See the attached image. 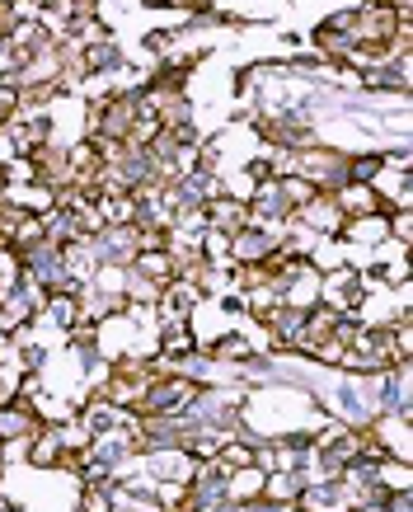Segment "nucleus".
I'll return each instance as SVG.
<instances>
[{
    "mask_svg": "<svg viewBox=\"0 0 413 512\" xmlns=\"http://www.w3.org/2000/svg\"><path fill=\"white\" fill-rule=\"evenodd\" d=\"M127 414H132V409H118L113 400L94 395V400L80 409V423H85V433H90V437H99V433H113V428H123Z\"/></svg>",
    "mask_w": 413,
    "mask_h": 512,
    "instance_id": "obj_6",
    "label": "nucleus"
},
{
    "mask_svg": "<svg viewBox=\"0 0 413 512\" xmlns=\"http://www.w3.org/2000/svg\"><path fill=\"white\" fill-rule=\"evenodd\" d=\"M202 353L216 357V362H226V367H240V362H245V357L254 353V348H249L245 334H221V339H216L212 348H202Z\"/></svg>",
    "mask_w": 413,
    "mask_h": 512,
    "instance_id": "obj_11",
    "label": "nucleus"
},
{
    "mask_svg": "<svg viewBox=\"0 0 413 512\" xmlns=\"http://www.w3.org/2000/svg\"><path fill=\"white\" fill-rule=\"evenodd\" d=\"M80 66L90 71V76H113L118 66H123V52L113 38H99V43H85L80 47Z\"/></svg>",
    "mask_w": 413,
    "mask_h": 512,
    "instance_id": "obj_9",
    "label": "nucleus"
},
{
    "mask_svg": "<svg viewBox=\"0 0 413 512\" xmlns=\"http://www.w3.org/2000/svg\"><path fill=\"white\" fill-rule=\"evenodd\" d=\"M15 24H19V0H0V43L10 38Z\"/></svg>",
    "mask_w": 413,
    "mask_h": 512,
    "instance_id": "obj_16",
    "label": "nucleus"
},
{
    "mask_svg": "<svg viewBox=\"0 0 413 512\" xmlns=\"http://www.w3.org/2000/svg\"><path fill=\"white\" fill-rule=\"evenodd\" d=\"M277 249V235L263 226H245V231L230 235V268H249V264H268Z\"/></svg>",
    "mask_w": 413,
    "mask_h": 512,
    "instance_id": "obj_4",
    "label": "nucleus"
},
{
    "mask_svg": "<svg viewBox=\"0 0 413 512\" xmlns=\"http://www.w3.org/2000/svg\"><path fill=\"white\" fill-rule=\"evenodd\" d=\"M306 489V470H268V480H263V498H273V503H296Z\"/></svg>",
    "mask_w": 413,
    "mask_h": 512,
    "instance_id": "obj_10",
    "label": "nucleus"
},
{
    "mask_svg": "<svg viewBox=\"0 0 413 512\" xmlns=\"http://www.w3.org/2000/svg\"><path fill=\"white\" fill-rule=\"evenodd\" d=\"M38 5H43L47 15H57L62 24H71V19H90L99 0H38Z\"/></svg>",
    "mask_w": 413,
    "mask_h": 512,
    "instance_id": "obj_12",
    "label": "nucleus"
},
{
    "mask_svg": "<svg viewBox=\"0 0 413 512\" xmlns=\"http://www.w3.org/2000/svg\"><path fill=\"white\" fill-rule=\"evenodd\" d=\"M10 456H15V451H10V442H0V480H5V466H10Z\"/></svg>",
    "mask_w": 413,
    "mask_h": 512,
    "instance_id": "obj_19",
    "label": "nucleus"
},
{
    "mask_svg": "<svg viewBox=\"0 0 413 512\" xmlns=\"http://www.w3.org/2000/svg\"><path fill=\"white\" fill-rule=\"evenodd\" d=\"M0 512H19V508H10V503H5V498H0Z\"/></svg>",
    "mask_w": 413,
    "mask_h": 512,
    "instance_id": "obj_21",
    "label": "nucleus"
},
{
    "mask_svg": "<svg viewBox=\"0 0 413 512\" xmlns=\"http://www.w3.org/2000/svg\"><path fill=\"white\" fill-rule=\"evenodd\" d=\"M291 226H306V231H315L324 240V235H338L348 221L338 212L334 193H310V202H301V207L291 212Z\"/></svg>",
    "mask_w": 413,
    "mask_h": 512,
    "instance_id": "obj_3",
    "label": "nucleus"
},
{
    "mask_svg": "<svg viewBox=\"0 0 413 512\" xmlns=\"http://www.w3.org/2000/svg\"><path fill=\"white\" fill-rule=\"evenodd\" d=\"M62 437H57V423L52 428H38V433L24 442V456H29V466H43V470H57L62 461Z\"/></svg>",
    "mask_w": 413,
    "mask_h": 512,
    "instance_id": "obj_8",
    "label": "nucleus"
},
{
    "mask_svg": "<svg viewBox=\"0 0 413 512\" xmlns=\"http://www.w3.org/2000/svg\"><path fill=\"white\" fill-rule=\"evenodd\" d=\"M174 38H179L174 29H165V33H146V52H169V47H174Z\"/></svg>",
    "mask_w": 413,
    "mask_h": 512,
    "instance_id": "obj_17",
    "label": "nucleus"
},
{
    "mask_svg": "<svg viewBox=\"0 0 413 512\" xmlns=\"http://www.w3.org/2000/svg\"><path fill=\"white\" fill-rule=\"evenodd\" d=\"M19 390H24V372H19V367H5V362H0V404L19 400Z\"/></svg>",
    "mask_w": 413,
    "mask_h": 512,
    "instance_id": "obj_14",
    "label": "nucleus"
},
{
    "mask_svg": "<svg viewBox=\"0 0 413 512\" xmlns=\"http://www.w3.org/2000/svg\"><path fill=\"white\" fill-rule=\"evenodd\" d=\"M202 212H207V231L235 235V231H245V226H249V202L245 198H230L226 188H221V193H216Z\"/></svg>",
    "mask_w": 413,
    "mask_h": 512,
    "instance_id": "obj_5",
    "label": "nucleus"
},
{
    "mask_svg": "<svg viewBox=\"0 0 413 512\" xmlns=\"http://www.w3.org/2000/svg\"><path fill=\"white\" fill-rule=\"evenodd\" d=\"M334 202H338V212H343V221H357V217H371V212H385L371 184H343L334 193Z\"/></svg>",
    "mask_w": 413,
    "mask_h": 512,
    "instance_id": "obj_7",
    "label": "nucleus"
},
{
    "mask_svg": "<svg viewBox=\"0 0 413 512\" xmlns=\"http://www.w3.org/2000/svg\"><path fill=\"white\" fill-rule=\"evenodd\" d=\"M19 118V94L0 85V127H10Z\"/></svg>",
    "mask_w": 413,
    "mask_h": 512,
    "instance_id": "obj_15",
    "label": "nucleus"
},
{
    "mask_svg": "<svg viewBox=\"0 0 413 512\" xmlns=\"http://www.w3.org/2000/svg\"><path fill=\"white\" fill-rule=\"evenodd\" d=\"M80 512H113V480L80 484Z\"/></svg>",
    "mask_w": 413,
    "mask_h": 512,
    "instance_id": "obj_13",
    "label": "nucleus"
},
{
    "mask_svg": "<svg viewBox=\"0 0 413 512\" xmlns=\"http://www.w3.org/2000/svg\"><path fill=\"white\" fill-rule=\"evenodd\" d=\"M5 188H10V184H5V165H0V198H5Z\"/></svg>",
    "mask_w": 413,
    "mask_h": 512,
    "instance_id": "obj_20",
    "label": "nucleus"
},
{
    "mask_svg": "<svg viewBox=\"0 0 413 512\" xmlns=\"http://www.w3.org/2000/svg\"><path fill=\"white\" fill-rule=\"evenodd\" d=\"M94 245V259L99 264H113V268H132V259L141 254V235L137 226H99L90 235Z\"/></svg>",
    "mask_w": 413,
    "mask_h": 512,
    "instance_id": "obj_2",
    "label": "nucleus"
},
{
    "mask_svg": "<svg viewBox=\"0 0 413 512\" xmlns=\"http://www.w3.org/2000/svg\"><path fill=\"white\" fill-rule=\"evenodd\" d=\"M291 174L306 179L315 193H338V188L348 184V151H343V146H324V141H315L310 151H301V156L291 160Z\"/></svg>",
    "mask_w": 413,
    "mask_h": 512,
    "instance_id": "obj_1",
    "label": "nucleus"
},
{
    "mask_svg": "<svg viewBox=\"0 0 413 512\" xmlns=\"http://www.w3.org/2000/svg\"><path fill=\"white\" fill-rule=\"evenodd\" d=\"M409 212H395V217H390V235H399V240H404V245H409V235H413V226H409Z\"/></svg>",
    "mask_w": 413,
    "mask_h": 512,
    "instance_id": "obj_18",
    "label": "nucleus"
}]
</instances>
